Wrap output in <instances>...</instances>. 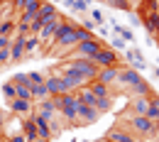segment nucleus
Listing matches in <instances>:
<instances>
[{"instance_id":"nucleus-1","label":"nucleus","mask_w":159,"mask_h":142,"mask_svg":"<svg viewBox=\"0 0 159 142\" xmlns=\"http://www.w3.org/2000/svg\"><path fill=\"white\" fill-rule=\"evenodd\" d=\"M64 69L86 76V81H93V79L98 76V71H100V66H98V64H93L91 59H69L66 64H64Z\"/></svg>"},{"instance_id":"nucleus-2","label":"nucleus","mask_w":159,"mask_h":142,"mask_svg":"<svg viewBox=\"0 0 159 142\" xmlns=\"http://www.w3.org/2000/svg\"><path fill=\"white\" fill-rule=\"evenodd\" d=\"M103 47H105V44H103L98 37H93V39H86V42H81V44H76V47H74V52H71V59H93V57L98 54Z\"/></svg>"},{"instance_id":"nucleus-3","label":"nucleus","mask_w":159,"mask_h":142,"mask_svg":"<svg viewBox=\"0 0 159 142\" xmlns=\"http://www.w3.org/2000/svg\"><path fill=\"white\" fill-rule=\"evenodd\" d=\"M57 74L61 76V81H64V86H66V93H76L79 88H83L86 86V76H81V74H76V71H69V69H57Z\"/></svg>"},{"instance_id":"nucleus-4","label":"nucleus","mask_w":159,"mask_h":142,"mask_svg":"<svg viewBox=\"0 0 159 142\" xmlns=\"http://www.w3.org/2000/svg\"><path fill=\"white\" fill-rule=\"evenodd\" d=\"M91 61L98 64L100 69H113V66H120V54L115 52V49H110V47H103Z\"/></svg>"},{"instance_id":"nucleus-5","label":"nucleus","mask_w":159,"mask_h":142,"mask_svg":"<svg viewBox=\"0 0 159 142\" xmlns=\"http://www.w3.org/2000/svg\"><path fill=\"white\" fill-rule=\"evenodd\" d=\"M127 125H130L135 132H139V135H152V132H154V122L149 120L147 115H132V113H130Z\"/></svg>"},{"instance_id":"nucleus-6","label":"nucleus","mask_w":159,"mask_h":142,"mask_svg":"<svg viewBox=\"0 0 159 142\" xmlns=\"http://www.w3.org/2000/svg\"><path fill=\"white\" fill-rule=\"evenodd\" d=\"M76 118H79V125H91V122H98L100 113L93 108V105H83V103H76Z\"/></svg>"},{"instance_id":"nucleus-7","label":"nucleus","mask_w":159,"mask_h":142,"mask_svg":"<svg viewBox=\"0 0 159 142\" xmlns=\"http://www.w3.org/2000/svg\"><path fill=\"white\" fill-rule=\"evenodd\" d=\"M54 17H59V10H57V5H54V2H49V0H42L39 12H37V22L44 27L47 22H52Z\"/></svg>"},{"instance_id":"nucleus-8","label":"nucleus","mask_w":159,"mask_h":142,"mask_svg":"<svg viewBox=\"0 0 159 142\" xmlns=\"http://www.w3.org/2000/svg\"><path fill=\"white\" fill-rule=\"evenodd\" d=\"M137 81H142V76H139V71H135L132 66H127V69H122L120 66L118 71V86H125V88H132Z\"/></svg>"},{"instance_id":"nucleus-9","label":"nucleus","mask_w":159,"mask_h":142,"mask_svg":"<svg viewBox=\"0 0 159 142\" xmlns=\"http://www.w3.org/2000/svg\"><path fill=\"white\" fill-rule=\"evenodd\" d=\"M118 71H120V66H113V69H100L98 76H96V81L103 83V86H108V88H115V86H118Z\"/></svg>"},{"instance_id":"nucleus-10","label":"nucleus","mask_w":159,"mask_h":142,"mask_svg":"<svg viewBox=\"0 0 159 142\" xmlns=\"http://www.w3.org/2000/svg\"><path fill=\"white\" fill-rule=\"evenodd\" d=\"M44 86H47V93H49V96H61V93H66V86L61 81V76H57V74H49V76L44 79Z\"/></svg>"},{"instance_id":"nucleus-11","label":"nucleus","mask_w":159,"mask_h":142,"mask_svg":"<svg viewBox=\"0 0 159 142\" xmlns=\"http://www.w3.org/2000/svg\"><path fill=\"white\" fill-rule=\"evenodd\" d=\"M10 110H12L15 115H20V118H27V115H32V110H34V101L15 98V101H10Z\"/></svg>"},{"instance_id":"nucleus-12","label":"nucleus","mask_w":159,"mask_h":142,"mask_svg":"<svg viewBox=\"0 0 159 142\" xmlns=\"http://www.w3.org/2000/svg\"><path fill=\"white\" fill-rule=\"evenodd\" d=\"M39 115H44L47 120H52V118H57L59 113H57V108H54V98L49 96V98H44V101H39L37 103V108H34Z\"/></svg>"},{"instance_id":"nucleus-13","label":"nucleus","mask_w":159,"mask_h":142,"mask_svg":"<svg viewBox=\"0 0 159 142\" xmlns=\"http://www.w3.org/2000/svg\"><path fill=\"white\" fill-rule=\"evenodd\" d=\"M149 103H152V96H135L132 98V115H147L149 110Z\"/></svg>"},{"instance_id":"nucleus-14","label":"nucleus","mask_w":159,"mask_h":142,"mask_svg":"<svg viewBox=\"0 0 159 142\" xmlns=\"http://www.w3.org/2000/svg\"><path fill=\"white\" fill-rule=\"evenodd\" d=\"M108 142H139L135 135H130L127 130H122V127H113L110 132H108Z\"/></svg>"},{"instance_id":"nucleus-15","label":"nucleus","mask_w":159,"mask_h":142,"mask_svg":"<svg viewBox=\"0 0 159 142\" xmlns=\"http://www.w3.org/2000/svg\"><path fill=\"white\" fill-rule=\"evenodd\" d=\"M22 57H25V37L17 34L15 39L10 42V61H15V64H17Z\"/></svg>"},{"instance_id":"nucleus-16","label":"nucleus","mask_w":159,"mask_h":142,"mask_svg":"<svg viewBox=\"0 0 159 142\" xmlns=\"http://www.w3.org/2000/svg\"><path fill=\"white\" fill-rule=\"evenodd\" d=\"M127 61L132 64L135 71H144V69H147V61H144V57H142L139 49H127Z\"/></svg>"},{"instance_id":"nucleus-17","label":"nucleus","mask_w":159,"mask_h":142,"mask_svg":"<svg viewBox=\"0 0 159 142\" xmlns=\"http://www.w3.org/2000/svg\"><path fill=\"white\" fill-rule=\"evenodd\" d=\"M142 20H144V27H147L149 34H157V30H159V10H149Z\"/></svg>"},{"instance_id":"nucleus-18","label":"nucleus","mask_w":159,"mask_h":142,"mask_svg":"<svg viewBox=\"0 0 159 142\" xmlns=\"http://www.w3.org/2000/svg\"><path fill=\"white\" fill-rule=\"evenodd\" d=\"M88 88L93 91V96H96V98H113V88H108V86L98 83L96 79H93V81H88Z\"/></svg>"},{"instance_id":"nucleus-19","label":"nucleus","mask_w":159,"mask_h":142,"mask_svg":"<svg viewBox=\"0 0 159 142\" xmlns=\"http://www.w3.org/2000/svg\"><path fill=\"white\" fill-rule=\"evenodd\" d=\"M76 98H79L83 105H96V96H93V91L88 88V83H86L83 88H79V91H76Z\"/></svg>"},{"instance_id":"nucleus-20","label":"nucleus","mask_w":159,"mask_h":142,"mask_svg":"<svg viewBox=\"0 0 159 142\" xmlns=\"http://www.w3.org/2000/svg\"><path fill=\"white\" fill-rule=\"evenodd\" d=\"M39 37L37 34H27L25 37V57H30V54H34V52H39Z\"/></svg>"},{"instance_id":"nucleus-21","label":"nucleus","mask_w":159,"mask_h":142,"mask_svg":"<svg viewBox=\"0 0 159 142\" xmlns=\"http://www.w3.org/2000/svg\"><path fill=\"white\" fill-rule=\"evenodd\" d=\"M130 93H132V98H135V96H152V86L142 79V81H137L132 88H130Z\"/></svg>"},{"instance_id":"nucleus-22","label":"nucleus","mask_w":159,"mask_h":142,"mask_svg":"<svg viewBox=\"0 0 159 142\" xmlns=\"http://www.w3.org/2000/svg\"><path fill=\"white\" fill-rule=\"evenodd\" d=\"M15 30H17V20H0V34L2 37H10L12 39Z\"/></svg>"},{"instance_id":"nucleus-23","label":"nucleus","mask_w":159,"mask_h":142,"mask_svg":"<svg viewBox=\"0 0 159 142\" xmlns=\"http://www.w3.org/2000/svg\"><path fill=\"white\" fill-rule=\"evenodd\" d=\"M30 88H32V101H44V98H49V93H47V86H44V83H32V86H30Z\"/></svg>"},{"instance_id":"nucleus-24","label":"nucleus","mask_w":159,"mask_h":142,"mask_svg":"<svg viewBox=\"0 0 159 142\" xmlns=\"http://www.w3.org/2000/svg\"><path fill=\"white\" fill-rule=\"evenodd\" d=\"M147 118H149L152 122H157V120H159V98H154V93H152V103H149Z\"/></svg>"},{"instance_id":"nucleus-25","label":"nucleus","mask_w":159,"mask_h":142,"mask_svg":"<svg viewBox=\"0 0 159 142\" xmlns=\"http://www.w3.org/2000/svg\"><path fill=\"white\" fill-rule=\"evenodd\" d=\"M74 32H76V42H86V39H93V37H96V34H93V32H91V30H86V27H76V30H74Z\"/></svg>"},{"instance_id":"nucleus-26","label":"nucleus","mask_w":159,"mask_h":142,"mask_svg":"<svg viewBox=\"0 0 159 142\" xmlns=\"http://www.w3.org/2000/svg\"><path fill=\"white\" fill-rule=\"evenodd\" d=\"M98 113H108L113 108V98H96V105H93Z\"/></svg>"},{"instance_id":"nucleus-27","label":"nucleus","mask_w":159,"mask_h":142,"mask_svg":"<svg viewBox=\"0 0 159 142\" xmlns=\"http://www.w3.org/2000/svg\"><path fill=\"white\" fill-rule=\"evenodd\" d=\"M15 98L32 101V88H30V86H15Z\"/></svg>"},{"instance_id":"nucleus-28","label":"nucleus","mask_w":159,"mask_h":142,"mask_svg":"<svg viewBox=\"0 0 159 142\" xmlns=\"http://www.w3.org/2000/svg\"><path fill=\"white\" fill-rule=\"evenodd\" d=\"M105 2H108L110 7H115V10H125V12H132V10H130V5H132L130 0H105Z\"/></svg>"},{"instance_id":"nucleus-29","label":"nucleus","mask_w":159,"mask_h":142,"mask_svg":"<svg viewBox=\"0 0 159 142\" xmlns=\"http://www.w3.org/2000/svg\"><path fill=\"white\" fill-rule=\"evenodd\" d=\"M39 5H42V0H27L20 12H32V15H37V12H39Z\"/></svg>"},{"instance_id":"nucleus-30","label":"nucleus","mask_w":159,"mask_h":142,"mask_svg":"<svg viewBox=\"0 0 159 142\" xmlns=\"http://www.w3.org/2000/svg\"><path fill=\"white\" fill-rule=\"evenodd\" d=\"M10 83H12V86H30V76H27L25 71H20V74H15V76L10 79Z\"/></svg>"},{"instance_id":"nucleus-31","label":"nucleus","mask_w":159,"mask_h":142,"mask_svg":"<svg viewBox=\"0 0 159 142\" xmlns=\"http://www.w3.org/2000/svg\"><path fill=\"white\" fill-rule=\"evenodd\" d=\"M88 7H91V0H76V2L71 5L74 12H88Z\"/></svg>"},{"instance_id":"nucleus-32","label":"nucleus","mask_w":159,"mask_h":142,"mask_svg":"<svg viewBox=\"0 0 159 142\" xmlns=\"http://www.w3.org/2000/svg\"><path fill=\"white\" fill-rule=\"evenodd\" d=\"M125 44H127V42L122 39V37L113 34V39H110V49H115V52H122V49H125Z\"/></svg>"},{"instance_id":"nucleus-33","label":"nucleus","mask_w":159,"mask_h":142,"mask_svg":"<svg viewBox=\"0 0 159 142\" xmlns=\"http://www.w3.org/2000/svg\"><path fill=\"white\" fill-rule=\"evenodd\" d=\"M2 96L7 98V101H15V86L7 81V83H2Z\"/></svg>"},{"instance_id":"nucleus-34","label":"nucleus","mask_w":159,"mask_h":142,"mask_svg":"<svg viewBox=\"0 0 159 142\" xmlns=\"http://www.w3.org/2000/svg\"><path fill=\"white\" fill-rule=\"evenodd\" d=\"M27 76H30V86H32V83H44V79H47L39 71H27Z\"/></svg>"},{"instance_id":"nucleus-35","label":"nucleus","mask_w":159,"mask_h":142,"mask_svg":"<svg viewBox=\"0 0 159 142\" xmlns=\"http://www.w3.org/2000/svg\"><path fill=\"white\" fill-rule=\"evenodd\" d=\"M91 20L96 22V25H105V15H103V12H100V10H91Z\"/></svg>"},{"instance_id":"nucleus-36","label":"nucleus","mask_w":159,"mask_h":142,"mask_svg":"<svg viewBox=\"0 0 159 142\" xmlns=\"http://www.w3.org/2000/svg\"><path fill=\"white\" fill-rule=\"evenodd\" d=\"M7 64H10V47L0 49V66H7Z\"/></svg>"},{"instance_id":"nucleus-37","label":"nucleus","mask_w":159,"mask_h":142,"mask_svg":"<svg viewBox=\"0 0 159 142\" xmlns=\"http://www.w3.org/2000/svg\"><path fill=\"white\" fill-rule=\"evenodd\" d=\"M2 142H27V137H25L22 132H17V135H7Z\"/></svg>"},{"instance_id":"nucleus-38","label":"nucleus","mask_w":159,"mask_h":142,"mask_svg":"<svg viewBox=\"0 0 159 142\" xmlns=\"http://www.w3.org/2000/svg\"><path fill=\"white\" fill-rule=\"evenodd\" d=\"M81 27H86V30H91V32H93V30H96V22L93 20H83V22H79Z\"/></svg>"},{"instance_id":"nucleus-39","label":"nucleus","mask_w":159,"mask_h":142,"mask_svg":"<svg viewBox=\"0 0 159 142\" xmlns=\"http://www.w3.org/2000/svg\"><path fill=\"white\" fill-rule=\"evenodd\" d=\"M5 125H7V115H5V110H0V132L5 130Z\"/></svg>"},{"instance_id":"nucleus-40","label":"nucleus","mask_w":159,"mask_h":142,"mask_svg":"<svg viewBox=\"0 0 159 142\" xmlns=\"http://www.w3.org/2000/svg\"><path fill=\"white\" fill-rule=\"evenodd\" d=\"M10 37H2V34H0V49H7V47H10Z\"/></svg>"},{"instance_id":"nucleus-41","label":"nucleus","mask_w":159,"mask_h":142,"mask_svg":"<svg viewBox=\"0 0 159 142\" xmlns=\"http://www.w3.org/2000/svg\"><path fill=\"white\" fill-rule=\"evenodd\" d=\"M25 2H27V0H12V5H15V10H17V12L25 7Z\"/></svg>"},{"instance_id":"nucleus-42","label":"nucleus","mask_w":159,"mask_h":142,"mask_svg":"<svg viewBox=\"0 0 159 142\" xmlns=\"http://www.w3.org/2000/svg\"><path fill=\"white\" fill-rule=\"evenodd\" d=\"M152 135H154V137H157V140H159V120L154 122V132H152Z\"/></svg>"},{"instance_id":"nucleus-43","label":"nucleus","mask_w":159,"mask_h":142,"mask_svg":"<svg viewBox=\"0 0 159 142\" xmlns=\"http://www.w3.org/2000/svg\"><path fill=\"white\" fill-rule=\"evenodd\" d=\"M30 142H49V140H42V137H34V140H30Z\"/></svg>"},{"instance_id":"nucleus-44","label":"nucleus","mask_w":159,"mask_h":142,"mask_svg":"<svg viewBox=\"0 0 159 142\" xmlns=\"http://www.w3.org/2000/svg\"><path fill=\"white\" fill-rule=\"evenodd\" d=\"M64 2H66V5H69V7H71V5H74V2H76V0H64Z\"/></svg>"},{"instance_id":"nucleus-45","label":"nucleus","mask_w":159,"mask_h":142,"mask_svg":"<svg viewBox=\"0 0 159 142\" xmlns=\"http://www.w3.org/2000/svg\"><path fill=\"white\" fill-rule=\"evenodd\" d=\"M0 142H2V132H0Z\"/></svg>"},{"instance_id":"nucleus-46","label":"nucleus","mask_w":159,"mask_h":142,"mask_svg":"<svg viewBox=\"0 0 159 142\" xmlns=\"http://www.w3.org/2000/svg\"><path fill=\"white\" fill-rule=\"evenodd\" d=\"M157 39H159V30H157Z\"/></svg>"},{"instance_id":"nucleus-47","label":"nucleus","mask_w":159,"mask_h":142,"mask_svg":"<svg viewBox=\"0 0 159 142\" xmlns=\"http://www.w3.org/2000/svg\"><path fill=\"white\" fill-rule=\"evenodd\" d=\"M0 2H7V0H0Z\"/></svg>"},{"instance_id":"nucleus-48","label":"nucleus","mask_w":159,"mask_h":142,"mask_svg":"<svg viewBox=\"0 0 159 142\" xmlns=\"http://www.w3.org/2000/svg\"><path fill=\"white\" fill-rule=\"evenodd\" d=\"M157 7H159V0H157Z\"/></svg>"},{"instance_id":"nucleus-49","label":"nucleus","mask_w":159,"mask_h":142,"mask_svg":"<svg viewBox=\"0 0 159 142\" xmlns=\"http://www.w3.org/2000/svg\"><path fill=\"white\" fill-rule=\"evenodd\" d=\"M157 47H159V39H157Z\"/></svg>"},{"instance_id":"nucleus-50","label":"nucleus","mask_w":159,"mask_h":142,"mask_svg":"<svg viewBox=\"0 0 159 142\" xmlns=\"http://www.w3.org/2000/svg\"><path fill=\"white\" fill-rule=\"evenodd\" d=\"M71 142H76V140H71Z\"/></svg>"},{"instance_id":"nucleus-51","label":"nucleus","mask_w":159,"mask_h":142,"mask_svg":"<svg viewBox=\"0 0 159 142\" xmlns=\"http://www.w3.org/2000/svg\"><path fill=\"white\" fill-rule=\"evenodd\" d=\"M100 142H105V140H100Z\"/></svg>"},{"instance_id":"nucleus-52","label":"nucleus","mask_w":159,"mask_h":142,"mask_svg":"<svg viewBox=\"0 0 159 142\" xmlns=\"http://www.w3.org/2000/svg\"><path fill=\"white\" fill-rule=\"evenodd\" d=\"M105 142H108V140H105Z\"/></svg>"}]
</instances>
